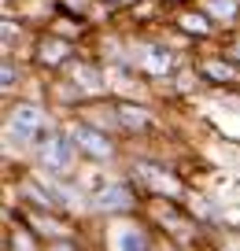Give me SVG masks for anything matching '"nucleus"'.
I'll return each instance as SVG.
<instances>
[{
  "mask_svg": "<svg viewBox=\"0 0 240 251\" xmlns=\"http://www.w3.org/2000/svg\"><path fill=\"white\" fill-rule=\"evenodd\" d=\"M163 4H174V0H163Z\"/></svg>",
  "mask_w": 240,
  "mask_h": 251,
  "instance_id": "nucleus-16",
  "label": "nucleus"
},
{
  "mask_svg": "<svg viewBox=\"0 0 240 251\" xmlns=\"http://www.w3.org/2000/svg\"><path fill=\"white\" fill-rule=\"evenodd\" d=\"M15 74H23V71H15V59H11V55H4V93H11V89H15Z\"/></svg>",
  "mask_w": 240,
  "mask_h": 251,
  "instance_id": "nucleus-13",
  "label": "nucleus"
},
{
  "mask_svg": "<svg viewBox=\"0 0 240 251\" xmlns=\"http://www.w3.org/2000/svg\"><path fill=\"white\" fill-rule=\"evenodd\" d=\"M115 251H152V233L137 222H126L115 233Z\"/></svg>",
  "mask_w": 240,
  "mask_h": 251,
  "instance_id": "nucleus-9",
  "label": "nucleus"
},
{
  "mask_svg": "<svg viewBox=\"0 0 240 251\" xmlns=\"http://www.w3.org/2000/svg\"><path fill=\"white\" fill-rule=\"evenodd\" d=\"M67 133H70V141L78 144V151H81L85 159H96V163H104V159H115V144H111V137L104 133L100 126H93L89 118L74 122Z\"/></svg>",
  "mask_w": 240,
  "mask_h": 251,
  "instance_id": "nucleus-4",
  "label": "nucleus"
},
{
  "mask_svg": "<svg viewBox=\"0 0 240 251\" xmlns=\"http://www.w3.org/2000/svg\"><path fill=\"white\" fill-rule=\"evenodd\" d=\"M100 4H107V8H126V4H137V0H100Z\"/></svg>",
  "mask_w": 240,
  "mask_h": 251,
  "instance_id": "nucleus-15",
  "label": "nucleus"
},
{
  "mask_svg": "<svg viewBox=\"0 0 240 251\" xmlns=\"http://www.w3.org/2000/svg\"><path fill=\"white\" fill-rule=\"evenodd\" d=\"M133 181L140 188H152L155 196H170V200L181 196V181L159 163H133Z\"/></svg>",
  "mask_w": 240,
  "mask_h": 251,
  "instance_id": "nucleus-6",
  "label": "nucleus"
},
{
  "mask_svg": "<svg viewBox=\"0 0 240 251\" xmlns=\"http://www.w3.org/2000/svg\"><path fill=\"white\" fill-rule=\"evenodd\" d=\"M33 226L26 218H19V226H15V218H8V251H41V244L33 240Z\"/></svg>",
  "mask_w": 240,
  "mask_h": 251,
  "instance_id": "nucleus-11",
  "label": "nucleus"
},
{
  "mask_svg": "<svg viewBox=\"0 0 240 251\" xmlns=\"http://www.w3.org/2000/svg\"><path fill=\"white\" fill-rule=\"evenodd\" d=\"M130 67L140 74H148V78H166V74L178 67V52L174 48H166L163 41H133L130 45Z\"/></svg>",
  "mask_w": 240,
  "mask_h": 251,
  "instance_id": "nucleus-3",
  "label": "nucleus"
},
{
  "mask_svg": "<svg viewBox=\"0 0 240 251\" xmlns=\"http://www.w3.org/2000/svg\"><path fill=\"white\" fill-rule=\"evenodd\" d=\"M48 129V111L41 107V103H30V100H19L8 107V115H4V141L11 144V148H33V144L45 137Z\"/></svg>",
  "mask_w": 240,
  "mask_h": 251,
  "instance_id": "nucleus-1",
  "label": "nucleus"
},
{
  "mask_svg": "<svg viewBox=\"0 0 240 251\" xmlns=\"http://www.w3.org/2000/svg\"><path fill=\"white\" fill-rule=\"evenodd\" d=\"M118 122H122V129H137V133H144V129H152L155 118L148 115L144 107H137V103H118Z\"/></svg>",
  "mask_w": 240,
  "mask_h": 251,
  "instance_id": "nucleus-12",
  "label": "nucleus"
},
{
  "mask_svg": "<svg viewBox=\"0 0 240 251\" xmlns=\"http://www.w3.org/2000/svg\"><path fill=\"white\" fill-rule=\"evenodd\" d=\"M33 151H37V166L48 170V174H70L74 155H81L78 144L70 141V133H63V129H48V133L33 144Z\"/></svg>",
  "mask_w": 240,
  "mask_h": 251,
  "instance_id": "nucleus-2",
  "label": "nucleus"
},
{
  "mask_svg": "<svg viewBox=\"0 0 240 251\" xmlns=\"http://www.w3.org/2000/svg\"><path fill=\"white\" fill-rule=\"evenodd\" d=\"M229 55L240 63V37H233V41H229Z\"/></svg>",
  "mask_w": 240,
  "mask_h": 251,
  "instance_id": "nucleus-14",
  "label": "nucleus"
},
{
  "mask_svg": "<svg viewBox=\"0 0 240 251\" xmlns=\"http://www.w3.org/2000/svg\"><path fill=\"white\" fill-rule=\"evenodd\" d=\"M200 74L207 81H214V85H240V63L233 59V55H218V59H203L200 63Z\"/></svg>",
  "mask_w": 240,
  "mask_h": 251,
  "instance_id": "nucleus-8",
  "label": "nucleus"
},
{
  "mask_svg": "<svg viewBox=\"0 0 240 251\" xmlns=\"http://www.w3.org/2000/svg\"><path fill=\"white\" fill-rule=\"evenodd\" d=\"M174 23H178V30H185L188 37H200V41H203V37H214V26H218L207 11H192V8L181 11Z\"/></svg>",
  "mask_w": 240,
  "mask_h": 251,
  "instance_id": "nucleus-10",
  "label": "nucleus"
},
{
  "mask_svg": "<svg viewBox=\"0 0 240 251\" xmlns=\"http://www.w3.org/2000/svg\"><path fill=\"white\" fill-rule=\"evenodd\" d=\"M89 203H93V211H100V214H133L137 211V192H133V185L111 181V185H104Z\"/></svg>",
  "mask_w": 240,
  "mask_h": 251,
  "instance_id": "nucleus-7",
  "label": "nucleus"
},
{
  "mask_svg": "<svg viewBox=\"0 0 240 251\" xmlns=\"http://www.w3.org/2000/svg\"><path fill=\"white\" fill-rule=\"evenodd\" d=\"M33 59H37V67H48V71H67V63L74 59V45L63 33L48 30L33 41Z\"/></svg>",
  "mask_w": 240,
  "mask_h": 251,
  "instance_id": "nucleus-5",
  "label": "nucleus"
}]
</instances>
